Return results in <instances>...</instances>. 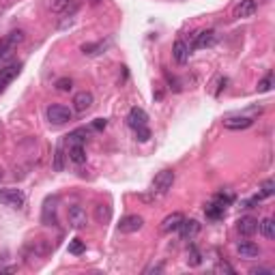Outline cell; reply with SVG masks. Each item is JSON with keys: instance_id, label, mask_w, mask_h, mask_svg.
Wrapping results in <instances>:
<instances>
[{"instance_id": "74e56055", "label": "cell", "mask_w": 275, "mask_h": 275, "mask_svg": "<svg viewBox=\"0 0 275 275\" xmlns=\"http://www.w3.org/2000/svg\"><path fill=\"white\" fill-rule=\"evenodd\" d=\"M252 275H273V271L271 269H264V267H258V269H252V271H249Z\"/></svg>"}, {"instance_id": "2e32d148", "label": "cell", "mask_w": 275, "mask_h": 275, "mask_svg": "<svg viewBox=\"0 0 275 275\" xmlns=\"http://www.w3.org/2000/svg\"><path fill=\"white\" fill-rule=\"evenodd\" d=\"M127 125L131 129H138V127H144V125H148V114L144 112L142 108H131L127 114Z\"/></svg>"}, {"instance_id": "e575fe53", "label": "cell", "mask_w": 275, "mask_h": 275, "mask_svg": "<svg viewBox=\"0 0 275 275\" xmlns=\"http://www.w3.org/2000/svg\"><path fill=\"white\" fill-rule=\"evenodd\" d=\"M168 84H170V91H174V93H181L183 91V86H181V82H178L174 76H168Z\"/></svg>"}, {"instance_id": "e0dca14e", "label": "cell", "mask_w": 275, "mask_h": 275, "mask_svg": "<svg viewBox=\"0 0 275 275\" xmlns=\"http://www.w3.org/2000/svg\"><path fill=\"white\" fill-rule=\"evenodd\" d=\"M189 56H192V48H189L183 39L174 41V46H172V58L174 61H177L178 65H185L189 61Z\"/></svg>"}, {"instance_id": "4dcf8cb0", "label": "cell", "mask_w": 275, "mask_h": 275, "mask_svg": "<svg viewBox=\"0 0 275 275\" xmlns=\"http://www.w3.org/2000/svg\"><path fill=\"white\" fill-rule=\"evenodd\" d=\"M103 48H106L103 43H86V46H82V52L86 54V56H95V54H99Z\"/></svg>"}, {"instance_id": "8fae6325", "label": "cell", "mask_w": 275, "mask_h": 275, "mask_svg": "<svg viewBox=\"0 0 275 275\" xmlns=\"http://www.w3.org/2000/svg\"><path fill=\"white\" fill-rule=\"evenodd\" d=\"M144 226V217L142 215H125L118 224V230L125 234H131V232H138L140 228Z\"/></svg>"}, {"instance_id": "d6986e66", "label": "cell", "mask_w": 275, "mask_h": 275, "mask_svg": "<svg viewBox=\"0 0 275 275\" xmlns=\"http://www.w3.org/2000/svg\"><path fill=\"white\" fill-rule=\"evenodd\" d=\"M88 136H91V131L88 129H76V131H71V133H67L65 136V146H76V144H86L88 142Z\"/></svg>"}, {"instance_id": "44dd1931", "label": "cell", "mask_w": 275, "mask_h": 275, "mask_svg": "<svg viewBox=\"0 0 275 275\" xmlns=\"http://www.w3.org/2000/svg\"><path fill=\"white\" fill-rule=\"evenodd\" d=\"M224 213H226V207H222L219 202H209V204H204V215H207L209 219H213V222H217V219H222L224 217Z\"/></svg>"}, {"instance_id": "cb8c5ba5", "label": "cell", "mask_w": 275, "mask_h": 275, "mask_svg": "<svg viewBox=\"0 0 275 275\" xmlns=\"http://www.w3.org/2000/svg\"><path fill=\"white\" fill-rule=\"evenodd\" d=\"M71 2H76V0H46V7L54 13H63Z\"/></svg>"}, {"instance_id": "52a82bcc", "label": "cell", "mask_w": 275, "mask_h": 275, "mask_svg": "<svg viewBox=\"0 0 275 275\" xmlns=\"http://www.w3.org/2000/svg\"><path fill=\"white\" fill-rule=\"evenodd\" d=\"M67 219H69V226L71 228H84L88 224V217H86V209L82 207V204H73V207H69L67 211Z\"/></svg>"}, {"instance_id": "9a60e30c", "label": "cell", "mask_w": 275, "mask_h": 275, "mask_svg": "<svg viewBox=\"0 0 275 275\" xmlns=\"http://www.w3.org/2000/svg\"><path fill=\"white\" fill-rule=\"evenodd\" d=\"M237 252H239V256L245 258V260H256V258H260V254H262L258 245L252 243V241H239Z\"/></svg>"}, {"instance_id": "7a4b0ae2", "label": "cell", "mask_w": 275, "mask_h": 275, "mask_svg": "<svg viewBox=\"0 0 275 275\" xmlns=\"http://www.w3.org/2000/svg\"><path fill=\"white\" fill-rule=\"evenodd\" d=\"M174 178H177L174 170H162V172H157V174H155V178H153V183H151V194L155 198H157V196H166L170 189H172Z\"/></svg>"}, {"instance_id": "ac0fdd59", "label": "cell", "mask_w": 275, "mask_h": 275, "mask_svg": "<svg viewBox=\"0 0 275 275\" xmlns=\"http://www.w3.org/2000/svg\"><path fill=\"white\" fill-rule=\"evenodd\" d=\"M183 213H170L168 217L162 219V226H159V230H162L163 234H170V232H177L178 226L183 224Z\"/></svg>"}, {"instance_id": "9c48e42d", "label": "cell", "mask_w": 275, "mask_h": 275, "mask_svg": "<svg viewBox=\"0 0 275 275\" xmlns=\"http://www.w3.org/2000/svg\"><path fill=\"white\" fill-rule=\"evenodd\" d=\"M200 230H202V224L198 219H183V224L178 226L177 232L181 234L183 241H192V239H196L200 234Z\"/></svg>"}, {"instance_id": "ffe728a7", "label": "cell", "mask_w": 275, "mask_h": 275, "mask_svg": "<svg viewBox=\"0 0 275 275\" xmlns=\"http://www.w3.org/2000/svg\"><path fill=\"white\" fill-rule=\"evenodd\" d=\"M67 159L71 163H76V166H82V163H86V151H84L82 144H76V146H67Z\"/></svg>"}, {"instance_id": "7402d4cb", "label": "cell", "mask_w": 275, "mask_h": 275, "mask_svg": "<svg viewBox=\"0 0 275 275\" xmlns=\"http://www.w3.org/2000/svg\"><path fill=\"white\" fill-rule=\"evenodd\" d=\"M258 230H260V234H262L264 239H269V241H273V239H275V222H273L271 217L260 219V222H258Z\"/></svg>"}, {"instance_id": "836d02e7", "label": "cell", "mask_w": 275, "mask_h": 275, "mask_svg": "<svg viewBox=\"0 0 275 275\" xmlns=\"http://www.w3.org/2000/svg\"><path fill=\"white\" fill-rule=\"evenodd\" d=\"M106 127H108V121H106V118H95V121L91 123V129H93V131H103Z\"/></svg>"}, {"instance_id": "4fadbf2b", "label": "cell", "mask_w": 275, "mask_h": 275, "mask_svg": "<svg viewBox=\"0 0 275 275\" xmlns=\"http://www.w3.org/2000/svg\"><path fill=\"white\" fill-rule=\"evenodd\" d=\"M258 9V2L256 0H239V4L234 7L232 11V17L237 19H243V17H252Z\"/></svg>"}, {"instance_id": "d4e9b609", "label": "cell", "mask_w": 275, "mask_h": 275, "mask_svg": "<svg viewBox=\"0 0 275 275\" xmlns=\"http://www.w3.org/2000/svg\"><path fill=\"white\" fill-rule=\"evenodd\" d=\"M65 159H67V153H65L63 146H58L56 153H54V170L56 172H63L65 170Z\"/></svg>"}, {"instance_id": "484cf974", "label": "cell", "mask_w": 275, "mask_h": 275, "mask_svg": "<svg viewBox=\"0 0 275 275\" xmlns=\"http://www.w3.org/2000/svg\"><path fill=\"white\" fill-rule=\"evenodd\" d=\"M84 252H86V245H84L82 239H73V241H69V254H73V256H82Z\"/></svg>"}, {"instance_id": "3957f363", "label": "cell", "mask_w": 275, "mask_h": 275, "mask_svg": "<svg viewBox=\"0 0 275 275\" xmlns=\"http://www.w3.org/2000/svg\"><path fill=\"white\" fill-rule=\"evenodd\" d=\"M0 204L11 209H22L26 204V196H24L22 189L16 187H0Z\"/></svg>"}, {"instance_id": "f546056e", "label": "cell", "mask_w": 275, "mask_h": 275, "mask_svg": "<svg viewBox=\"0 0 275 275\" xmlns=\"http://www.w3.org/2000/svg\"><path fill=\"white\" fill-rule=\"evenodd\" d=\"M136 131V140L138 142H148L151 140V129H148V125H144V127H138V129H133Z\"/></svg>"}, {"instance_id": "5bb4252c", "label": "cell", "mask_w": 275, "mask_h": 275, "mask_svg": "<svg viewBox=\"0 0 275 275\" xmlns=\"http://www.w3.org/2000/svg\"><path fill=\"white\" fill-rule=\"evenodd\" d=\"M254 125L252 116H228L224 118V127L232 129V131H243V129H249Z\"/></svg>"}, {"instance_id": "5b68a950", "label": "cell", "mask_w": 275, "mask_h": 275, "mask_svg": "<svg viewBox=\"0 0 275 275\" xmlns=\"http://www.w3.org/2000/svg\"><path fill=\"white\" fill-rule=\"evenodd\" d=\"M215 41H217V32L215 31H198V32H194V37H192V43H187L192 49H204V48H211L215 46Z\"/></svg>"}, {"instance_id": "ba28073f", "label": "cell", "mask_w": 275, "mask_h": 275, "mask_svg": "<svg viewBox=\"0 0 275 275\" xmlns=\"http://www.w3.org/2000/svg\"><path fill=\"white\" fill-rule=\"evenodd\" d=\"M73 112H78V114H86L88 110L93 108V103H95V97H93V93L91 91H80L73 95Z\"/></svg>"}, {"instance_id": "d6a6232c", "label": "cell", "mask_w": 275, "mask_h": 275, "mask_svg": "<svg viewBox=\"0 0 275 275\" xmlns=\"http://www.w3.org/2000/svg\"><path fill=\"white\" fill-rule=\"evenodd\" d=\"M232 198H234L232 194H224V192H219V194H217V196H215L213 200H215V202H219V204H222V207H228V204L232 202Z\"/></svg>"}, {"instance_id": "4316f807", "label": "cell", "mask_w": 275, "mask_h": 275, "mask_svg": "<svg viewBox=\"0 0 275 275\" xmlns=\"http://www.w3.org/2000/svg\"><path fill=\"white\" fill-rule=\"evenodd\" d=\"M54 86H56L58 93H71L73 91V80L71 78H58Z\"/></svg>"}, {"instance_id": "8d00e7d4", "label": "cell", "mask_w": 275, "mask_h": 275, "mask_svg": "<svg viewBox=\"0 0 275 275\" xmlns=\"http://www.w3.org/2000/svg\"><path fill=\"white\" fill-rule=\"evenodd\" d=\"M217 271H224V273H230V275H234V269L230 267L228 262H219V264H217Z\"/></svg>"}, {"instance_id": "f1b7e54d", "label": "cell", "mask_w": 275, "mask_h": 275, "mask_svg": "<svg viewBox=\"0 0 275 275\" xmlns=\"http://www.w3.org/2000/svg\"><path fill=\"white\" fill-rule=\"evenodd\" d=\"M271 88H273V73L269 71V73H267V78L260 80V82H258V93H269Z\"/></svg>"}, {"instance_id": "8992f818", "label": "cell", "mask_w": 275, "mask_h": 275, "mask_svg": "<svg viewBox=\"0 0 275 275\" xmlns=\"http://www.w3.org/2000/svg\"><path fill=\"white\" fill-rule=\"evenodd\" d=\"M56 211H58V196H48L41 209V224L54 226L56 224Z\"/></svg>"}, {"instance_id": "1f68e13d", "label": "cell", "mask_w": 275, "mask_h": 275, "mask_svg": "<svg viewBox=\"0 0 275 275\" xmlns=\"http://www.w3.org/2000/svg\"><path fill=\"white\" fill-rule=\"evenodd\" d=\"M110 215H112V213H110V207H106V204H99V207H97V222H108V219H110Z\"/></svg>"}, {"instance_id": "d590c367", "label": "cell", "mask_w": 275, "mask_h": 275, "mask_svg": "<svg viewBox=\"0 0 275 275\" xmlns=\"http://www.w3.org/2000/svg\"><path fill=\"white\" fill-rule=\"evenodd\" d=\"M163 271V264L157 262V264H151V267L144 269V275H151V273H162Z\"/></svg>"}, {"instance_id": "6da1fadb", "label": "cell", "mask_w": 275, "mask_h": 275, "mask_svg": "<svg viewBox=\"0 0 275 275\" xmlns=\"http://www.w3.org/2000/svg\"><path fill=\"white\" fill-rule=\"evenodd\" d=\"M24 39H26V32L24 31H11L0 41V65H4L13 56V52L17 49L19 43H24Z\"/></svg>"}, {"instance_id": "7c38bea8", "label": "cell", "mask_w": 275, "mask_h": 275, "mask_svg": "<svg viewBox=\"0 0 275 275\" xmlns=\"http://www.w3.org/2000/svg\"><path fill=\"white\" fill-rule=\"evenodd\" d=\"M237 232L243 234V237H252V234L258 232V219L252 217V215H243V217L237 219Z\"/></svg>"}, {"instance_id": "83f0119b", "label": "cell", "mask_w": 275, "mask_h": 275, "mask_svg": "<svg viewBox=\"0 0 275 275\" xmlns=\"http://www.w3.org/2000/svg\"><path fill=\"white\" fill-rule=\"evenodd\" d=\"M260 198H271L273 194H275V183H273V178H267L262 185H260Z\"/></svg>"}, {"instance_id": "603a6c76", "label": "cell", "mask_w": 275, "mask_h": 275, "mask_svg": "<svg viewBox=\"0 0 275 275\" xmlns=\"http://www.w3.org/2000/svg\"><path fill=\"white\" fill-rule=\"evenodd\" d=\"M187 264L189 267H200L202 264V254H200V249L196 245H189L187 249Z\"/></svg>"}, {"instance_id": "30bf717a", "label": "cell", "mask_w": 275, "mask_h": 275, "mask_svg": "<svg viewBox=\"0 0 275 275\" xmlns=\"http://www.w3.org/2000/svg\"><path fill=\"white\" fill-rule=\"evenodd\" d=\"M19 73H22V63H11L7 67L0 69V93L7 88V84H11Z\"/></svg>"}, {"instance_id": "277c9868", "label": "cell", "mask_w": 275, "mask_h": 275, "mask_svg": "<svg viewBox=\"0 0 275 275\" xmlns=\"http://www.w3.org/2000/svg\"><path fill=\"white\" fill-rule=\"evenodd\" d=\"M46 116L52 125H65V123L73 121V110H69L67 106H63V103H52V106H48V110H46Z\"/></svg>"}]
</instances>
